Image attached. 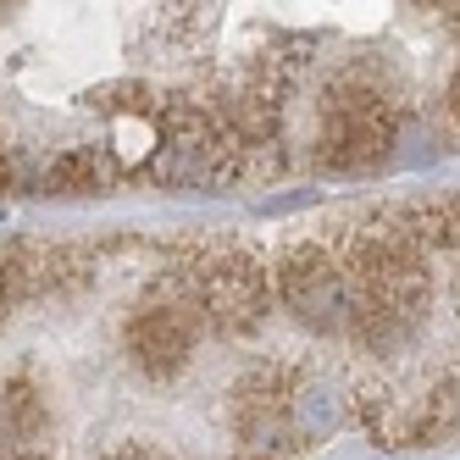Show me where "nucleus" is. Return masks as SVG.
<instances>
[{"label":"nucleus","instance_id":"1","mask_svg":"<svg viewBox=\"0 0 460 460\" xmlns=\"http://www.w3.org/2000/svg\"><path fill=\"white\" fill-rule=\"evenodd\" d=\"M460 438V189L278 234H0V460Z\"/></svg>","mask_w":460,"mask_h":460},{"label":"nucleus","instance_id":"2","mask_svg":"<svg viewBox=\"0 0 460 460\" xmlns=\"http://www.w3.org/2000/svg\"><path fill=\"white\" fill-rule=\"evenodd\" d=\"M460 145V0H0V194H239Z\"/></svg>","mask_w":460,"mask_h":460}]
</instances>
